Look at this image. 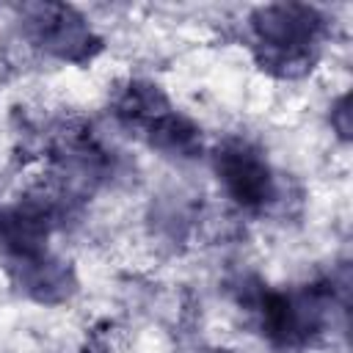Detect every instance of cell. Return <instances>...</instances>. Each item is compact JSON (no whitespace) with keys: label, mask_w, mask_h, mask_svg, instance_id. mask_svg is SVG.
Returning a JSON list of instances; mask_svg holds the SVG:
<instances>
[{"label":"cell","mask_w":353,"mask_h":353,"mask_svg":"<svg viewBox=\"0 0 353 353\" xmlns=\"http://www.w3.org/2000/svg\"><path fill=\"white\" fill-rule=\"evenodd\" d=\"M248 303L254 306L259 328L270 345L298 350L323 334L334 303V281H314L298 292L256 290Z\"/></svg>","instance_id":"2"},{"label":"cell","mask_w":353,"mask_h":353,"mask_svg":"<svg viewBox=\"0 0 353 353\" xmlns=\"http://www.w3.org/2000/svg\"><path fill=\"white\" fill-rule=\"evenodd\" d=\"M143 141L154 152H160L165 157H174V160H193L204 152L201 127L196 121H190L188 116H182L179 110H174V108L143 130Z\"/></svg>","instance_id":"8"},{"label":"cell","mask_w":353,"mask_h":353,"mask_svg":"<svg viewBox=\"0 0 353 353\" xmlns=\"http://www.w3.org/2000/svg\"><path fill=\"white\" fill-rule=\"evenodd\" d=\"M61 223V207L52 199H22L0 210V254L25 259L47 251L50 234Z\"/></svg>","instance_id":"5"},{"label":"cell","mask_w":353,"mask_h":353,"mask_svg":"<svg viewBox=\"0 0 353 353\" xmlns=\"http://www.w3.org/2000/svg\"><path fill=\"white\" fill-rule=\"evenodd\" d=\"M251 52L262 72L298 80L320 58L328 19L306 3H268L251 11Z\"/></svg>","instance_id":"1"},{"label":"cell","mask_w":353,"mask_h":353,"mask_svg":"<svg viewBox=\"0 0 353 353\" xmlns=\"http://www.w3.org/2000/svg\"><path fill=\"white\" fill-rule=\"evenodd\" d=\"M174 105L165 97V91L152 83V80H141V77H130L124 80L110 99V110L116 116V121L127 130H135L143 135V130L157 121L163 113H168Z\"/></svg>","instance_id":"7"},{"label":"cell","mask_w":353,"mask_h":353,"mask_svg":"<svg viewBox=\"0 0 353 353\" xmlns=\"http://www.w3.org/2000/svg\"><path fill=\"white\" fill-rule=\"evenodd\" d=\"M6 273L11 276L14 287L22 295H28L30 301L44 303V306L66 303L77 292L74 268L69 262H63L61 256H55L50 248L36 254V256L8 259Z\"/></svg>","instance_id":"6"},{"label":"cell","mask_w":353,"mask_h":353,"mask_svg":"<svg viewBox=\"0 0 353 353\" xmlns=\"http://www.w3.org/2000/svg\"><path fill=\"white\" fill-rule=\"evenodd\" d=\"M212 168L229 199L243 210L256 212L276 199V174L270 163L243 138H226L212 152Z\"/></svg>","instance_id":"4"},{"label":"cell","mask_w":353,"mask_h":353,"mask_svg":"<svg viewBox=\"0 0 353 353\" xmlns=\"http://www.w3.org/2000/svg\"><path fill=\"white\" fill-rule=\"evenodd\" d=\"M22 30L36 50L72 66H88L105 50L102 36L69 3L22 6Z\"/></svg>","instance_id":"3"},{"label":"cell","mask_w":353,"mask_h":353,"mask_svg":"<svg viewBox=\"0 0 353 353\" xmlns=\"http://www.w3.org/2000/svg\"><path fill=\"white\" fill-rule=\"evenodd\" d=\"M331 127L336 130V135L342 141H350V132H353V124H350V94H342L331 105Z\"/></svg>","instance_id":"9"}]
</instances>
